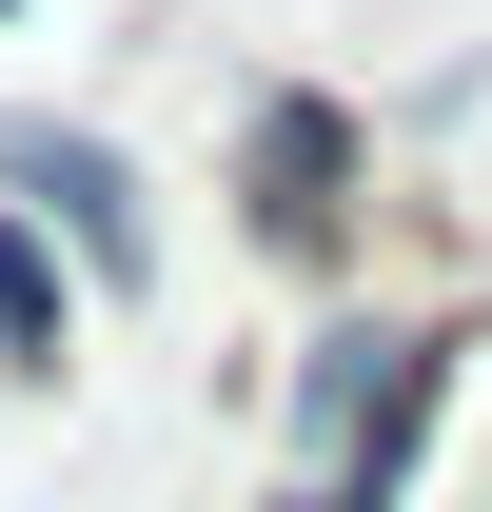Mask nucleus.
Wrapping results in <instances>:
<instances>
[{
    "instance_id": "1",
    "label": "nucleus",
    "mask_w": 492,
    "mask_h": 512,
    "mask_svg": "<svg viewBox=\"0 0 492 512\" xmlns=\"http://www.w3.org/2000/svg\"><path fill=\"white\" fill-rule=\"evenodd\" d=\"M237 217H256V256L335 276L355 256V99H256L237 119Z\"/></svg>"
},
{
    "instance_id": "2",
    "label": "nucleus",
    "mask_w": 492,
    "mask_h": 512,
    "mask_svg": "<svg viewBox=\"0 0 492 512\" xmlns=\"http://www.w3.org/2000/svg\"><path fill=\"white\" fill-rule=\"evenodd\" d=\"M0 197H20L79 276H138V178H119L79 119H0Z\"/></svg>"
},
{
    "instance_id": "3",
    "label": "nucleus",
    "mask_w": 492,
    "mask_h": 512,
    "mask_svg": "<svg viewBox=\"0 0 492 512\" xmlns=\"http://www.w3.org/2000/svg\"><path fill=\"white\" fill-rule=\"evenodd\" d=\"M0 375H60V237L0 197Z\"/></svg>"
}]
</instances>
